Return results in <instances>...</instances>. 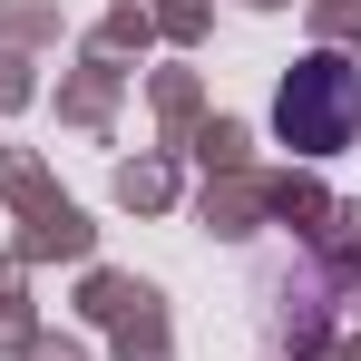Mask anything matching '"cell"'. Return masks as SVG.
I'll return each instance as SVG.
<instances>
[{"label":"cell","instance_id":"6da1fadb","mask_svg":"<svg viewBox=\"0 0 361 361\" xmlns=\"http://www.w3.org/2000/svg\"><path fill=\"white\" fill-rule=\"evenodd\" d=\"M274 118H283V137H293L302 157H332V147H352L361 127V68L352 59H302L293 78H283V98H274Z\"/></svg>","mask_w":361,"mask_h":361}]
</instances>
